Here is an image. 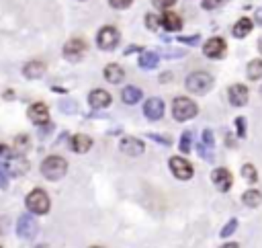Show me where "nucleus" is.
Instances as JSON below:
<instances>
[{"mask_svg":"<svg viewBox=\"0 0 262 248\" xmlns=\"http://www.w3.org/2000/svg\"><path fill=\"white\" fill-rule=\"evenodd\" d=\"M68 172V162L62 156H47L41 162V174L47 180H60Z\"/></svg>","mask_w":262,"mask_h":248,"instance_id":"nucleus-1","label":"nucleus"},{"mask_svg":"<svg viewBox=\"0 0 262 248\" xmlns=\"http://www.w3.org/2000/svg\"><path fill=\"white\" fill-rule=\"evenodd\" d=\"M197 113H199V107L195 105V101H190V98H186V96L174 98V103H172V117L176 119V121H188V119L197 117Z\"/></svg>","mask_w":262,"mask_h":248,"instance_id":"nucleus-2","label":"nucleus"},{"mask_svg":"<svg viewBox=\"0 0 262 248\" xmlns=\"http://www.w3.org/2000/svg\"><path fill=\"white\" fill-rule=\"evenodd\" d=\"M25 205L31 213H35V216H45V213L49 211L51 207V201H49V197L45 191L41 189H33L29 195H27V199H25Z\"/></svg>","mask_w":262,"mask_h":248,"instance_id":"nucleus-3","label":"nucleus"},{"mask_svg":"<svg viewBox=\"0 0 262 248\" xmlns=\"http://www.w3.org/2000/svg\"><path fill=\"white\" fill-rule=\"evenodd\" d=\"M184 86H186L188 92H193V94H205V92H209L213 88V78L207 72H193V74H188Z\"/></svg>","mask_w":262,"mask_h":248,"instance_id":"nucleus-4","label":"nucleus"},{"mask_svg":"<svg viewBox=\"0 0 262 248\" xmlns=\"http://www.w3.org/2000/svg\"><path fill=\"white\" fill-rule=\"evenodd\" d=\"M119 39H121L119 31L115 27H111V25L102 27L98 31V35H96V43H98L100 49H104V52H111V49H115L119 45Z\"/></svg>","mask_w":262,"mask_h":248,"instance_id":"nucleus-5","label":"nucleus"},{"mask_svg":"<svg viewBox=\"0 0 262 248\" xmlns=\"http://www.w3.org/2000/svg\"><path fill=\"white\" fill-rule=\"evenodd\" d=\"M39 232V224L33 220V216H21L16 222V234L23 240H33Z\"/></svg>","mask_w":262,"mask_h":248,"instance_id":"nucleus-6","label":"nucleus"},{"mask_svg":"<svg viewBox=\"0 0 262 248\" xmlns=\"http://www.w3.org/2000/svg\"><path fill=\"white\" fill-rule=\"evenodd\" d=\"M170 170H172V174L176 176L178 180L193 178V166H190L188 160H184L180 156H172L170 158Z\"/></svg>","mask_w":262,"mask_h":248,"instance_id":"nucleus-7","label":"nucleus"},{"mask_svg":"<svg viewBox=\"0 0 262 248\" xmlns=\"http://www.w3.org/2000/svg\"><path fill=\"white\" fill-rule=\"evenodd\" d=\"M225 52H228V45H225V41L221 37H211L203 45V54L211 60H221L225 56Z\"/></svg>","mask_w":262,"mask_h":248,"instance_id":"nucleus-8","label":"nucleus"},{"mask_svg":"<svg viewBox=\"0 0 262 248\" xmlns=\"http://www.w3.org/2000/svg\"><path fill=\"white\" fill-rule=\"evenodd\" d=\"M86 54V41L84 39H70L64 45V58L68 62H80Z\"/></svg>","mask_w":262,"mask_h":248,"instance_id":"nucleus-9","label":"nucleus"},{"mask_svg":"<svg viewBox=\"0 0 262 248\" xmlns=\"http://www.w3.org/2000/svg\"><path fill=\"white\" fill-rule=\"evenodd\" d=\"M164 101L162 98H148L146 101V105H144V115L150 119V121H158V119H162L164 117Z\"/></svg>","mask_w":262,"mask_h":248,"instance_id":"nucleus-10","label":"nucleus"},{"mask_svg":"<svg viewBox=\"0 0 262 248\" xmlns=\"http://www.w3.org/2000/svg\"><path fill=\"white\" fill-rule=\"evenodd\" d=\"M211 180H213V185L225 193V191H230L232 189V183H234V178H232V172L228 168H215L211 172Z\"/></svg>","mask_w":262,"mask_h":248,"instance_id":"nucleus-11","label":"nucleus"},{"mask_svg":"<svg viewBox=\"0 0 262 248\" xmlns=\"http://www.w3.org/2000/svg\"><path fill=\"white\" fill-rule=\"evenodd\" d=\"M29 119L35 123V125H47L49 123V109L43 105V103H35L29 107L27 111Z\"/></svg>","mask_w":262,"mask_h":248,"instance_id":"nucleus-12","label":"nucleus"},{"mask_svg":"<svg viewBox=\"0 0 262 248\" xmlns=\"http://www.w3.org/2000/svg\"><path fill=\"white\" fill-rule=\"evenodd\" d=\"M121 148V152L127 154V156H142L144 150H146V146L142 140H137V138H123L119 144Z\"/></svg>","mask_w":262,"mask_h":248,"instance_id":"nucleus-13","label":"nucleus"},{"mask_svg":"<svg viewBox=\"0 0 262 248\" xmlns=\"http://www.w3.org/2000/svg\"><path fill=\"white\" fill-rule=\"evenodd\" d=\"M248 88L244 86V84H232L230 90H228V98H230V103L234 107H244L248 103Z\"/></svg>","mask_w":262,"mask_h":248,"instance_id":"nucleus-14","label":"nucleus"},{"mask_svg":"<svg viewBox=\"0 0 262 248\" xmlns=\"http://www.w3.org/2000/svg\"><path fill=\"white\" fill-rule=\"evenodd\" d=\"M88 103L92 109H104V107H109L111 105V94L107 90H102V88H94L90 94H88Z\"/></svg>","mask_w":262,"mask_h":248,"instance_id":"nucleus-15","label":"nucleus"},{"mask_svg":"<svg viewBox=\"0 0 262 248\" xmlns=\"http://www.w3.org/2000/svg\"><path fill=\"white\" fill-rule=\"evenodd\" d=\"M8 172L12 174V176H23L27 170H29V162H27V158L25 156H12L10 160H8Z\"/></svg>","mask_w":262,"mask_h":248,"instance_id":"nucleus-16","label":"nucleus"},{"mask_svg":"<svg viewBox=\"0 0 262 248\" xmlns=\"http://www.w3.org/2000/svg\"><path fill=\"white\" fill-rule=\"evenodd\" d=\"M23 74L29 80H37V78H41L45 74V64L39 62V60H33V62H29L25 68H23Z\"/></svg>","mask_w":262,"mask_h":248,"instance_id":"nucleus-17","label":"nucleus"},{"mask_svg":"<svg viewBox=\"0 0 262 248\" xmlns=\"http://www.w3.org/2000/svg\"><path fill=\"white\" fill-rule=\"evenodd\" d=\"M102 76H104V80H107V82H111V84H119V82L125 78V72H123V68H121V66L109 64L107 68H104Z\"/></svg>","mask_w":262,"mask_h":248,"instance_id":"nucleus-18","label":"nucleus"},{"mask_svg":"<svg viewBox=\"0 0 262 248\" xmlns=\"http://www.w3.org/2000/svg\"><path fill=\"white\" fill-rule=\"evenodd\" d=\"M92 148V140L88 136H84V134H76L72 138V150L76 154H84V152H88Z\"/></svg>","mask_w":262,"mask_h":248,"instance_id":"nucleus-19","label":"nucleus"},{"mask_svg":"<svg viewBox=\"0 0 262 248\" xmlns=\"http://www.w3.org/2000/svg\"><path fill=\"white\" fill-rule=\"evenodd\" d=\"M162 27L166 31H180L182 29V19L176 12H164L162 14Z\"/></svg>","mask_w":262,"mask_h":248,"instance_id":"nucleus-20","label":"nucleus"},{"mask_svg":"<svg viewBox=\"0 0 262 248\" xmlns=\"http://www.w3.org/2000/svg\"><path fill=\"white\" fill-rule=\"evenodd\" d=\"M250 31H252V21L248 19V16H242V19L234 25V37H238V39H244L246 35H250Z\"/></svg>","mask_w":262,"mask_h":248,"instance_id":"nucleus-21","label":"nucleus"},{"mask_svg":"<svg viewBox=\"0 0 262 248\" xmlns=\"http://www.w3.org/2000/svg\"><path fill=\"white\" fill-rule=\"evenodd\" d=\"M142 96H144V92L139 90L137 86H125L123 92H121V98H123L125 105H135V103H139V101H142Z\"/></svg>","mask_w":262,"mask_h":248,"instance_id":"nucleus-22","label":"nucleus"},{"mask_svg":"<svg viewBox=\"0 0 262 248\" xmlns=\"http://www.w3.org/2000/svg\"><path fill=\"white\" fill-rule=\"evenodd\" d=\"M242 201H244V205H246V207H252L254 209V207H258L262 203V193L256 191V189H248L246 193H244Z\"/></svg>","mask_w":262,"mask_h":248,"instance_id":"nucleus-23","label":"nucleus"},{"mask_svg":"<svg viewBox=\"0 0 262 248\" xmlns=\"http://www.w3.org/2000/svg\"><path fill=\"white\" fill-rule=\"evenodd\" d=\"M158 54H154V52H144L142 58H139V68H144V70H154L156 66H158Z\"/></svg>","mask_w":262,"mask_h":248,"instance_id":"nucleus-24","label":"nucleus"},{"mask_svg":"<svg viewBox=\"0 0 262 248\" xmlns=\"http://www.w3.org/2000/svg\"><path fill=\"white\" fill-rule=\"evenodd\" d=\"M248 78L254 82V80H260L262 78V60H252L248 64Z\"/></svg>","mask_w":262,"mask_h":248,"instance_id":"nucleus-25","label":"nucleus"},{"mask_svg":"<svg viewBox=\"0 0 262 248\" xmlns=\"http://www.w3.org/2000/svg\"><path fill=\"white\" fill-rule=\"evenodd\" d=\"M178 148H180L182 154H188L190 152V148H193V134H190V131H184V134H182Z\"/></svg>","mask_w":262,"mask_h":248,"instance_id":"nucleus-26","label":"nucleus"},{"mask_svg":"<svg viewBox=\"0 0 262 248\" xmlns=\"http://www.w3.org/2000/svg\"><path fill=\"white\" fill-rule=\"evenodd\" d=\"M242 176L246 180H250V183H254V180L258 178V172H256V168L252 166V164H244V166H242Z\"/></svg>","mask_w":262,"mask_h":248,"instance_id":"nucleus-27","label":"nucleus"},{"mask_svg":"<svg viewBox=\"0 0 262 248\" xmlns=\"http://www.w3.org/2000/svg\"><path fill=\"white\" fill-rule=\"evenodd\" d=\"M8 166L4 162H0V189H6L8 187Z\"/></svg>","mask_w":262,"mask_h":248,"instance_id":"nucleus-28","label":"nucleus"},{"mask_svg":"<svg viewBox=\"0 0 262 248\" xmlns=\"http://www.w3.org/2000/svg\"><path fill=\"white\" fill-rule=\"evenodd\" d=\"M236 228H238V220H230L228 224H225V228L221 230V238H230L236 232Z\"/></svg>","mask_w":262,"mask_h":248,"instance_id":"nucleus-29","label":"nucleus"},{"mask_svg":"<svg viewBox=\"0 0 262 248\" xmlns=\"http://www.w3.org/2000/svg\"><path fill=\"white\" fill-rule=\"evenodd\" d=\"M146 25H148V29H152V31H158L160 25H162V19H158L156 14H148V16H146Z\"/></svg>","mask_w":262,"mask_h":248,"instance_id":"nucleus-30","label":"nucleus"},{"mask_svg":"<svg viewBox=\"0 0 262 248\" xmlns=\"http://www.w3.org/2000/svg\"><path fill=\"white\" fill-rule=\"evenodd\" d=\"M236 134H238V138H246V119L244 117L236 119Z\"/></svg>","mask_w":262,"mask_h":248,"instance_id":"nucleus-31","label":"nucleus"},{"mask_svg":"<svg viewBox=\"0 0 262 248\" xmlns=\"http://www.w3.org/2000/svg\"><path fill=\"white\" fill-rule=\"evenodd\" d=\"M203 144L209 146V148L215 146V138H213V131H211V129H205V131H203Z\"/></svg>","mask_w":262,"mask_h":248,"instance_id":"nucleus-32","label":"nucleus"},{"mask_svg":"<svg viewBox=\"0 0 262 248\" xmlns=\"http://www.w3.org/2000/svg\"><path fill=\"white\" fill-rule=\"evenodd\" d=\"M131 2L133 0H109V4L113 8H127V6H131Z\"/></svg>","mask_w":262,"mask_h":248,"instance_id":"nucleus-33","label":"nucleus"},{"mask_svg":"<svg viewBox=\"0 0 262 248\" xmlns=\"http://www.w3.org/2000/svg\"><path fill=\"white\" fill-rule=\"evenodd\" d=\"M148 138H150V140H156V142H160L162 146H170V144H172L170 138H166V136H158V134H150Z\"/></svg>","mask_w":262,"mask_h":248,"instance_id":"nucleus-34","label":"nucleus"},{"mask_svg":"<svg viewBox=\"0 0 262 248\" xmlns=\"http://www.w3.org/2000/svg\"><path fill=\"white\" fill-rule=\"evenodd\" d=\"M221 2H223V0H203V8H205V10H213V8H217Z\"/></svg>","mask_w":262,"mask_h":248,"instance_id":"nucleus-35","label":"nucleus"},{"mask_svg":"<svg viewBox=\"0 0 262 248\" xmlns=\"http://www.w3.org/2000/svg\"><path fill=\"white\" fill-rule=\"evenodd\" d=\"M176 0H154V6L156 8H170Z\"/></svg>","mask_w":262,"mask_h":248,"instance_id":"nucleus-36","label":"nucleus"},{"mask_svg":"<svg viewBox=\"0 0 262 248\" xmlns=\"http://www.w3.org/2000/svg\"><path fill=\"white\" fill-rule=\"evenodd\" d=\"M199 35H193V37H178L180 43H186V45H193V43H199Z\"/></svg>","mask_w":262,"mask_h":248,"instance_id":"nucleus-37","label":"nucleus"},{"mask_svg":"<svg viewBox=\"0 0 262 248\" xmlns=\"http://www.w3.org/2000/svg\"><path fill=\"white\" fill-rule=\"evenodd\" d=\"M254 19H256L258 25H262V8H258V10L254 12Z\"/></svg>","mask_w":262,"mask_h":248,"instance_id":"nucleus-38","label":"nucleus"},{"mask_svg":"<svg viewBox=\"0 0 262 248\" xmlns=\"http://www.w3.org/2000/svg\"><path fill=\"white\" fill-rule=\"evenodd\" d=\"M170 80H172V74H168V72L160 76V82H162V84H164V82H170Z\"/></svg>","mask_w":262,"mask_h":248,"instance_id":"nucleus-39","label":"nucleus"},{"mask_svg":"<svg viewBox=\"0 0 262 248\" xmlns=\"http://www.w3.org/2000/svg\"><path fill=\"white\" fill-rule=\"evenodd\" d=\"M6 154H8V150H6L4 146H0V156H6Z\"/></svg>","mask_w":262,"mask_h":248,"instance_id":"nucleus-40","label":"nucleus"},{"mask_svg":"<svg viewBox=\"0 0 262 248\" xmlns=\"http://www.w3.org/2000/svg\"><path fill=\"white\" fill-rule=\"evenodd\" d=\"M223 248H238L236 242H230V244H223Z\"/></svg>","mask_w":262,"mask_h":248,"instance_id":"nucleus-41","label":"nucleus"},{"mask_svg":"<svg viewBox=\"0 0 262 248\" xmlns=\"http://www.w3.org/2000/svg\"><path fill=\"white\" fill-rule=\"evenodd\" d=\"M258 49H260V54H262V39L258 41Z\"/></svg>","mask_w":262,"mask_h":248,"instance_id":"nucleus-42","label":"nucleus"},{"mask_svg":"<svg viewBox=\"0 0 262 248\" xmlns=\"http://www.w3.org/2000/svg\"><path fill=\"white\" fill-rule=\"evenodd\" d=\"M260 96H262V86H260Z\"/></svg>","mask_w":262,"mask_h":248,"instance_id":"nucleus-43","label":"nucleus"}]
</instances>
